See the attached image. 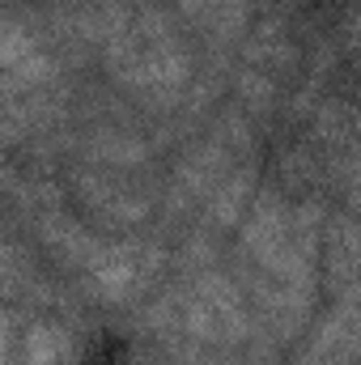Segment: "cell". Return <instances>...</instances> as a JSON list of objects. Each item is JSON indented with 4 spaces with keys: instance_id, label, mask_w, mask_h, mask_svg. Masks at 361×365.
I'll list each match as a JSON object with an SVG mask.
<instances>
[{
    "instance_id": "cell-1",
    "label": "cell",
    "mask_w": 361,
    "mask_h": 365,
    "mask_svg": "<svg viewBox=\"0 0 361 365\" xmlns=\"http://www.w3.org/2000/svg\"><path fill=\"white\" fill-rule=\"evenodd\" d=\"M128 361V340L115 331H98L86 349V365H123Z\"/></svg>"
}]
</instances>
